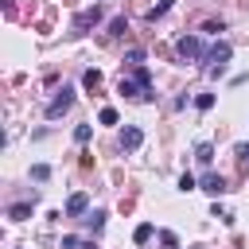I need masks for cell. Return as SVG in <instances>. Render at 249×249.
<instances>
[{"label": "cell", "mask_w": 249, "mask_h": 249, "mask_svg": "<svg viewBox=\"0 0 249 249\" xmlns=\"http://www.w3.org/2000/svg\"><path fill=\"white\" fill-rule=\"evenodd\" d=\"M230 54H233V47H230V43H214V47L206 51V62H210V78L226 74V62H230Z\"/></svg>", "instance_id": "cell-1"}, {"label": "cell", "mask_w": 249, "mask_h": 249, "mask_svg": "<svg viewBox=\"0 0 249 249\" xmlns=\"http://www.w3.org/2000/svg\"><path fill=\"white\" fill-rule=\"evenodd\" d=\"M70 105H74V89H70V86H62V89H58V97H54V101L47 105V121H54V117H62V113H66Z\"/></svg>", "instance_id": "cell-2"}, {"label": "cell", "mask_w": 249, "mask_h": 249, "mask_svg": "<svg viewBox=\"0 0 249 249\" xmlns=\"http://www.w3.org/2000/svg\"><path fill=\"white\" fill-rule=\"evenodd\" d=\"M175 51H179L183 58H206V51H202V39H198V35H183V39L175 43Z\"/></svg>", "instance_id": "cell-3"}, {"label": "cell", "mask_w": 249, "mask_h": 249, "mask_svg": "<svg viewBox=\"0 0 249 249\" xmlns=\"http://www.w3.org/2000/svg\"><path fill=\"white\" fill-rule=\"evenodd\" d=\"M140 144H144V132H140L136 124H124V128H121V148H124V152H136Z\"/></svg>", "instance_id": "cell-4"}, {"label": "cell", "mask_w": 249, "mask_h": 249, "mask_svg": "<svg viewBox=\"0 0 249 249\" xmlns=\"http://www.w3.org/2000/svg\"><path fill=\"white\" fill-rule=\"evenodd\" d=\"M97 19H101V8H97V4L86 8V12H78V16H74V35H82V31H86L89 23H97Z\"/></svg>", "instance_id": "cell-5"}, {"label": "cell", "mask_w": 249, "mask_h": 249, "mask_svg": "<svg viewBox=\"0 0 249 249\" xmlns=\"http://www.w3.org/2000/svg\"><path fill=\"white\" fill-rule=\"evenodd\" d=\"M86 210H89V198H86L82 191H74V195L66 198V218H82Z\"/></svg>", "instance_id": "cell-6"}, {"label": "cell", "mask_w": 249, "mask_h": 249, "mask_svg": "<svg viewBox=\"0 0 249 249\" xmlns=\"http://www.w3.org/2000/svg\"><path fill=\"white\" fill-rule=\"evenodd\" d=\"M202 191H206V195H214V198H218V195H222V191H226V179H222V175H218V171H206V175H202Z\"/></svg>", "instance_id": "cell-7"}, {"label": "cell", "mask_w": 249, "mask_h": 249, "mask_svg": "<svg viewBox=\"0 0 249 249\" xmlns=\"http://www.w3.org/2000/svg\"><path fill=\"white\" fill-rule=\"evenodd\" d=\"M152 233H156V226H152V222H140V226H136V233H132V241H136V245H144V241H152Z\"/></svg>", "instance_id": "cell-8"}, {"label": "cell", "mask_w": 249, "mask_h": 249, "mask_svg": "<svg viewBox=\"0 0 249 249\" xmlns=\"http://www.w3.org/2000/svg\"><path fill=\"white\" fill-rule=\"evenodd\" d=\"M117 89H121L124 97H136V93L144 97V89H140V82H136V78H132V82H128V78H121V86H117Z\"/></svg>", "instance_id": "cell-9"}, {"label": "cell", "mask_w": 249, "mask_h": 249, "mask_svg": "<svg viewBox=\"0 0 249 249\" xmlns=\"http://www.w3.org/2000/svg\"><path fill=\"white\" fill-rule=\"evenodd\" d=\"M195 160H198V163H210V160H214V144H206V140L195 144Z\"/></svg>", "instance_id": "cell-10"}, {"label": "cell", "mask_w": 249, "mask_h": 249, "mask_svg": "<svg viewBox=\"0 0 249 249\" xmlns=\"http://www.w3.org/2000/svg\"><path fill=\"white\" fill-rule=\"evenodd\" d=\"M27 214H31V202H16V206L8 210V218H12V222H23Z\"/></svg>", "instance_id": "cell-11"}, {"label": "cell", "mask_w": 249, "mask_h": 249, "mask_svg": "<svg viewBox=\"0 0 249 249\" xmlns=\"http://www.w3.org/2000/svg\"><path fill=\"white\" fill-rule=\"evenodd\" d=\"M97 82H101V70H86V74H82V86H86V89H97Z\"/></svg>", "instance_id": "cell-12"}, {"label": "cell", "mask_w": 249, "mask_h": 249, "mask_svg": "<svg viewBox=\"0 0 249 249\" xmlns=\"http://www.w3.org/2000/svg\"><path fill=\"white\" fill-rule=\"evenodd\" d=\"M86 222H89V230H93V233H101V226H105V214H101V210H93V214H86Z\"/></svg>", "instance_id": "cell-13"}, {"label": "cell", "mask_w": 249, "mask_h": 249, "mask_svg": "<svg viewBox=\"0 0 249 249\" xmlns=\"http://www.w3.org/2000/svg\"><path fill=\"white\" fill-rule=\"evenodd\" d=\"M97 121H101V124H117V109H113V105H105V109L97 113Z\"/></svg>", "instance_id": "cell-14"}, {"label": "cell", "mask_w": 249, "mask_h": 249, "mask_svg": "<svg viewBox=\"0 0 249 249\" xmlns=\"http://www.w3.org/2000/svg\"><path fill=\"white\" fill-rule=\"evenodd\" d=\"M195 105H198L202 113H206V109H214V93H198V97H195Z\"/></svg>", "instance_id": "cell-15"}, {"label": "cell", "mask_w": 249, "mask_h": 249, "mask_svg": "<svg viewBox=\"0 0 249 249\" xmlns=\"http://www.w3.org/2000/svg\"><path fill=\"white\" fill-rule=\"evenodd\" d=\"M31 175H35L39 183H47V179H51V167H47V163H35V167H31Z\"/></svg>", "instance_id": "cell-16"}, {"label": "cell", "mask_w": 249, "mask_h": 249, "mask_svg": "<svg viewBox=\"0 0 249 249\" xmlns=\"http://www.w3.org/2000/svg\"><path fill=\"white\" fill-rule=\"evenodd\" d=\"M195 187H198V179H195V175H187V171H183V175H179V191H195Z\"/></svg>", "instance_id": "cell-17"}, {"label": "cell", "mask_w": 249, "mask_h": 249, "mask_svg": "<svg viewBox=\"0 0 249 249\" xmlns=\"http://www.w3.org/2000/svg\"><path fill=\"white\" fill-rule=\"evenodd\" d=\"M121 31H124V16H113L109 19V35H121Z\"/></svg>", "instance_id": "cell-18"}, {"label": "cell", "mask_w": 249, "mask_h": 249, "mask_svg": "<svg viewBox=\"0 0 249 249\" xmlns=\"http://www.w3.org/2000/svg\"><path fill=\"white\" fill-rule=\"evenodd\" d=\"M89 132H93L89 124H78V128H74V140H78V144H86V140H89Z\"/></svg>", "instance_id": "cell-19"}, {"label": "cell", "mask_w": 249, "mask_h": 249, "mask_svg": "<svg viewBox=\"0 0 249 249\" xmlns=\"http://www.w3.org/2000/svg\"><path fill=\"white\" fill-rule=\"evenodd\" d=\"M128 62H132V66H140V62H144V51H140V47H136V51H128Z\"/></svg>", "instance_id": "cell-20"}, {"label": "cell", "mask_w": 249, "mask_h": 249, "mask_svg": "<svg viewBox=\"0 0 249 249\" xmlns=\"http://www.w3.org/2000/svg\"><path fill=\"white\" fill-rule=\"evenodd\" d=\"M237 152H241V156H245V160H249V144H241V148H237Z\"/></svg>", "instance_id": "cell-21"}, {"label": "cell", "mask_w": 249, "mask_h": 249, "mask_svg": "<svg viewBox=\"0 0 249 249\" xmlns=\"http://www.w3.org/2000/svg\"><path fill=\"white\" fill-rule=\"evenodd\" d=\"M171 249H175V245H171Z\"/></svg>", "instance_id": "cell-22"}]
</instances>
